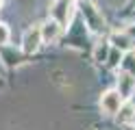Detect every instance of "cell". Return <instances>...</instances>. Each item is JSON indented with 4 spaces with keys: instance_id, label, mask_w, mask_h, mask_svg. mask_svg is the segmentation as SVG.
Masks as SVG:
<instances>
[{
    "instance_id": "6da1fadb",
    "label": "cell",
    "mask_w": 135,
    "mask_h": 130,
    "mask_svg": "<svg viewBox=\"0 0 135 130\" xmlns=\"http://www.w3.org/2000/svg\"><path fill=\"white\" fill-rule=\"evenodd\" d=\"M72 11H74V0H55V4L50 7V15L61 28H65L70 24Z\"/></svg>"
},
{
    "instance_id": "7a4b0ae2",
    "label": "cell",
    "mask_w": 135,
    "mask_h": 130,
    "mask_svg": "<svg viewBox=\"0 0 135 130\" xmlns=\"http://www.w3.org/2000/svg\"><path fill=\"white\" fill-rule=\"evenodd\" d=\"M122 104H124V100H122V95L118 93V89H109V91L103 93V98H100V108H103V113H107V115H115Z\"/></svg>"
},
{
    "instance_id": "3957f363",
    "label": "cell",
    "mask_w": 135,
    "mask_h": 130,
    "mask_svg": "<svg viewBox=\"0 0 135 130\" xmlns=\"http://www.w3.org/2000/svg\"><path fill=\"white\" fill-rule=\"evenodd\" d=\"M41 43H44V39H41V28H28L24 33V39H22V52L24 54H35Z\"/></svg>"
},
{
    "instance_id": "277c9868",
    "label": "cell",
    "mask_w": 135,
    "mask_h": 130,
    "mask_svg": "<svg viewBox=\"0 0 135 130\" xmlns=\"http://www.w3.org/2000/svg\"><path fill=\"white\" fill-rule=\"evenodd\" d=\"M83 17H85V22L89 24L91 30H96V33L105 30V20H103V15L96 11L94 4H85L83 7Z\"/></svg>"
},
{
    "instance_id": "5b68a950",
    "label": "cell",
    "mask_w": 135,
    "mask_h": 130,
    "mask_svg": "<svg viewBox=\"0 0 135 130\" xmlns=\"http://www.w3.org/2000/svg\"><path fill=\"white\" fill-rule=\"evenodd\" d=\"M133 91H135V78L131 74L122 72L120 76H118V93L122 95V100H129L133 95Z\"/></svg>"
},
{
    "instance_id": "8992f818",
    "label": "cell",
    "mask_w": 135,
    "mask_h": 130,
    "mask_svg": "<svg viewBox=\"0 0 135 130\" xmlns=\"http://www.w3.org/2000/svg\"><path fill=\"white\" fill-rule=\"evenodd\" d=\"M111 43H113V48H118L120 52H126V50H131L135 46V39L131 35H126V33H115V35H111Z\"/></svg>"
},
{
    "instance_id": "52a82bcc",
    "label": "cell",
    "mask_w": 135,
    "mask_h": 130,
    "mask_svg": "<svg viewBox=\"0 0 135 130\" xmlns=\"http://www.w3.org/2000/svg\"><path fill=\"white\" fill-rule=\"evenodd\" d=\"M59 33H61V26H59L55 20H50V22H46L44 26H41V39L44 41H55L59 37Z\"/></svg>"
},
{
    "instance_id": "ba28073f",
    "label": "cell",
    "mask_w": 135,
    "mask_h": 130,
    "mask_svg": "<svg viewBox=\"0 0 135 130\" xmlns=\"http://www.w3.org/2000/svg\"><path fill=\"white\" fill-rule=\"evenodd\" d=\"M135 117V106L131 104H122L120 111H118V119H120V124H126V121H131Z\"/></svg>"
},
{
    "instance_id": "9c48e42d",
    "label": "cell",
    "mask_w": 135,
    "mask_h": 130,
    "mask_svg": "<svg viewBox=\"0 0 135 130\" xmlns=\"http://www.w3.org/2000/svg\"><path fill=\"white\" fill-rule=\"evenodd\" d=\"M11 33H9V26L0 22V46H7V41H9Z\"/></svg>"
},
{
    "instance_id": "30bf717a",
    "label": "cell",
    "mask_w": 135,
    "mask_h": 130,
    "mask_svg": "<svg viewBox=\"0 0 135 130\" xmlns=\"http://www.w3.org/2000/svg\"><path fill=\"white\" fill-rule=\"evenodd\" d=\"M0 9H2V0H0Z\"/></svg>"
}]
</instances>
